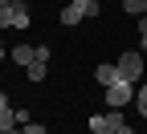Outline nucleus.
<instances>
[{
  "mask_svg": "<svg viewBox=\"0 0 147 134\" xmlns=\"http://www.w3.org/2000/svg\"><path fill=\"white\" fill-rule=\"evenodd\" d=\"M0 106H12V102H8V93H4V89H0Z\"/></svg>",
  "mask_w": 147,
  "mask_h": 134,
  "instance_id": "nucleus-17",
  "label": "nucleus"
},
{
  "mask_svg": "<svg viewBox=\"0 0 147 134\" xmlns=\"http://www.w3.org/2000/svg\"><path fill=\"white\" fill-rule=\"evenodd\" d=\"M102 98H106V106H110V110H123V106H131V102H135V85L119 77L115 85H106V89H102Z\"/></svg>",
  "mask_w": 147,
  "mask_h": 134,
  "instance_id": "nucleus-2",
  "label": "nucleus"
},
{
  "mask_svg": "<svg viewBox=\"0 0 147 134\" xmlns=\"http://www.w3.org/2000/svg\"><path fill=\"white\" fill-rule=\"evenodd\" d=\"M115 69H119V77L131 81V85H139V81L147 77V65H143V53H139V49H127L119 61H115Z\"/></svg>",
  "mask_w": 147,
  "mask_h": 134,
  "instance_id": "nucleus-1",
  "label": "nucleus"
},
{
  "mask_svg": "<svg viewBox=\"0 0 147 134\" xmlns=\"http://www.w3.org/2000/svg\"><path fill=\"white\" fill-rule=\"evenodd\" d=\"M16 126V118H12V106H0V134H8Z\"/></svg>",
  "mask_w": 147,
  "mask_h": 134,
  "instance_id": "nucleus-8",
  "label": "nucleus"
},
{
  "mask_svg": "<svg viewBox=\"0 0 147 134\" xmlns=\"http://www.w3.org/2000/svg\"><path fill=\"white\" fill-rule=\"evenodd\" d=\"M45 65H49V61H33V65L25 69V73H29V81H45Z\"/></svg>",
  "mask_w": 147,
  "mask_h": 134,
  "instance_id": "nucleus-9",
  "label": "nucleus"
},
{
  "mask_svg": "<svg viewBox=\"0 0 147 134\" xmlns=\"http://www.w3.org/2000/svg\"><path fill=\"white\" fill-rule=\"evenodd\" d=\"M123 12H131V16H143V12H147V0H123Z\"/></svg>",
  "mask_w": 147,
  "mask_h": 134,
  "instance_id": "nucleus-11",
  "label": "nucleus"
},
{
  "mask_svg": "<svg viewBox=\"0 0 147 134\" xmlns=\"http://www.w3.org/2000/svg\"><path fill=\"white\" fill-rule=\"evenodd\" d=\"M102 12V4H98V0H86V16H98Z\"/></svg>",
  "mask_w": 147,
  "mask_h": 134,
  "instance_id": "nucleus-16",
  "label": "nucleus"
},
{
  "mask_svg": "<svg viewBox=\"0 0 147 134\" xmlns=\"http://www.w3.org/2000/svg\"><path fill=\"white\" fill-rule=\"evenodd\" d=\"M135 21H139V53H147V12L135 16Z\"/></svg>",
  "mask_w": 147,
  "mask_h": 134,
  "instance_id": "nucleus-12",
  "label": "nucleus"
},
{
  "mask_svg": "<svg viewBox=\"0 0 147 134\" xmlns=\"http://www.w3.org/2000/svg\"><path fill=\"white\" fill-rule=\"evenodd\" d=\"M12 61H16V65H25V69H29V65L37 61V49H33V45H12Z\"/></svg>",
  "mask_w": 147,
  "mask_h": 134,
  "instance_id": "nucleus-4",
  "label": "nucleus"
},
{
  "mask_svg": "<svg viewBox=\"0 0 147 134\" xmlns=\"http://www.w3.org/2000/svg\"><path fill=\"white\" fill-rule=\"evenodd\" d=\"M53 4H57V0H53Z\"/></svg>",
  "mask_w": 147,
  "mask_h": 134,
  "instance_id": "nucleus-21",
  "label": "nucleus"
},
{
  "mask_svg": "<svg viewBox=\"0 0 147 134\" xmlns=\"http://www.w3.org/2000/svg\"><path fill=\"white\" fill-rule=\"evenodd\" d=\"M131 106H135V114H139V118H147V77L135 85V102H131Z\"/></svg>",
  "mask_w": 147,
  "mask_h": 134,
  "instance_id": "nucleus-7",
  "label": "nucleus"
},
{
  "mask_svg": "<svg viewBox=\"0 0 147 134\" xmlns=\"http://www.w3.org/2000/svg\"><path fill=\"white\" fill-rule=\"evenodd\" d=\"M78 21H86V0H69V4H61V25L74 29Z\"/></svg>",
  "mask_w": 147,
  "mask_h": 134,
  "instance_id": "nucleus-3",
  "label": "nucleus"
},
{
  "mask_svg": "<svg viewBox=\"0 0 147 134\" xmlns=\"http://www.w3.org/2000/svg\"><path fill=\"white\" fill-rule=\"evenodd\" d=\"M12 118H16V126H29L33 118H29V110L25 106H12Z\"/></svg>",
  "mask_w": 147,
  "mask_h": 134,
  "instance_id": "nucleus-13",
  "label": "nucleus"
},
{
  "mask_svg": "<svg viewBox=\"0 0 147 134\" xmlns=\"http://www.w3.org/2000/svg\"><path fill=\"white\" fill-rule=\"evenodd\" d=\"M29 8H25V0H12V29H29Z\"/></svg>",
  "mask_w": 147,
  "mask_h": 134,
  "instance_id": "nucleus-5",
  "label": "nucleus"
},
{
  "mask_svg": "<svg viewBox=\"0 0 147 134\" xmlns=\"http://www.w3.org/2000/svg\"><path fill=\"white\" fill-rule=\"evenodd\" d=\"M90 134H115V130H110V126H102V130H90Z\"/></svg>",
  "mask_w": 147,
  "mask_h": 134,
  "instance_id": "nucleus-18",
  "label": "nucleus"
},
{
  "mask_svg": "<svg viewBox=\"0 0 147 134\" xmlns=\"http://www.w3.org/2000/svg\"><path fill=\"white\" fill-rule=\"evenodd\" d=\"M8 134H21V130H8Z\"/></svg>",
  "mask_w": 147,
  "mask_h": 134,
  "instance_id": "nucleus-20",
  "label": "nucleus"
},
{
  "mask_svg": "<svg viewBox=\"0 0 147 134\" xmlns=\"http://www.w3.org/2000/svg\"><path fill=\"white\" fill-rule=\"evenodd\" d=\"M0 29H12V4H0Z\"/></svg>",
  "mask_w": 147,
  "mask_h": 134,
  "instance_id": "nucleus-14",
  "label": "nucleus"
},
{
  "mask_svg": "<svg viewBox=\"0 0 147 134\" xmlns=\"http://www.w3.org/2000/svg\"><path fill=\"white\" fill-rule=\"evenodd\" d=\"M0 4H12V0H0Z\"/></svg>",
  "mask_w": 147,
  "mask_h": 134,
  "instance_id": "nucleus-19",
  "label": "nucleus"
},
{
  "mask_svg": "<svg viewBox=\"0 0 147 134\" xmlns=\"http://www.w3.org/2000/svg\"><path fill=\"white\" fill-rule=\"evenodd\" d=\"M94 81H98L102 89L115 85V81H119V69H115V65H98V69H94Z\"/></svg>",
  "mask_w": 147,
  "mask_h": 134,
  "instance_id": "nucleus-6",
  "label": "nucleus"
},
{
  "mask_svg": "<svg viewBox=\"0 0 147 134\" xmlns=\"http://www.w3.org/2000/svg\"><path fill=\"white\" fill-rule=\"evenodd\" d=\"M21 134H49V130H45V126H41V122H29V126H25V130H21Z\"/></svg>",
  "mask_w": 147,
  "mask_h": 134,
  "instance_id": "nucleus-15",
  "label": "nucleus"
},
{
  "mask_svg": "<svg viewBox=\"0 0 147 134\" xmlns=\"http://www.w3.org/2000/svg\"><path fill=\"white\" fill-rule=\"evenodd\" d=\"M106 126H110V130H123V126H127L123 110H106Z\"/></svg>",
  "mask_w": 147,
  "mask_h": 134,
  "instance_id": "nucleus-10",
  "label": "nucleus"
}]
</instances>
